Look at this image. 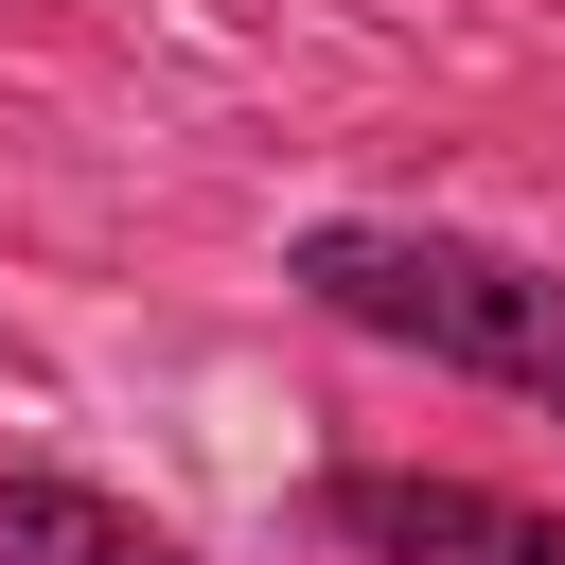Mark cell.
<instances>
[{
    "label": "cell",
    "mask_w": 565,
    "mask_h": 565,
    "mask_svg": "<svg viewBox=\"0 0 565 565\" xmlns=\"http://www.w3.org/2000/svg\"><path fill=\"white\" fill-rule=\"evenodd\" d=\"M0 565H194V547L106 477H0Z\"/></svg>",
    "instance_id": "3"
},
{
    "label": "cell",
    "mask_w": 565,
    "mask_h": 565,
    "mask_svg": "<svg viewBox=\"0 0 565 565\" xmlns=\"http://www.w3.org/2000/svg\"><path fill=\"white\" fill-rule=\"evenodd\" d=\"M282 282L318 318H353L388 353H441V371H477V388H512V406L565 424V282L547 265H512L477 230H406V212H318L282 247Z\"/></svg>",
    "instance_id": "1"
},
{
    "label": "cell",
    "mask_w": 565,
    "mask_h": 565,
    "mask_svg": "<svg viewBox=\"0 0 565 565\" xmlns=\"http://www.w3.org/2000/svg\"><path fill=\"white\" fill-rule=\"evenodd\" d=\"M300 530L335 565H565V512H530L494 477H424V459H335L300 494Z\"/></svg>",
    "instance_id": "2"
}]
</instances>
